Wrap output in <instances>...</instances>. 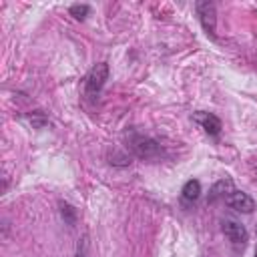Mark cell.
Listing matches in <instances>:
<instances>
[{
  "label": "cell",
  "instance_id": "cell-1",
  "mask_svg": "<svg viewBox=\"0 0 257 257\" xmlns=\"http://www.w3.org/2000/svg\"><path fill=\"white\" fill-rule=\"evenodd\" d=\"M128 147L139 159H155V157L161 155V145L155 139L139 135V133L128 135Z\"/></svg>",
  "mask_w": 257,
  "mask_h": 257
},
{
  "label": "cell",
  "instance_id": "cell-2",
  "mask_svg": "<svg viewBox=\"0 0 257 257\" xmlns=\"http://www.w3.org/2000/svg\"><path fill=\"white\" fill-rule=\"evenodd\" d=\"M108 78V64L106 62H98L90 68L88 76H86V82H84V92L88 98H96L104 86Z\"/></svg>",
  "mask_w": 257,
  "mask_h": 257
},
{
  "label": "cell",
  "instance_id": "cell-3",
  "mask_svg": "<svg viewBox=\"0 0 257 257\" xmlns=\"http://www.w3.org/2000/svg\"><path fill=\"white\" fill-rule=\"evenodd\" d=\"M197 16H199V22L203 26V30L209 34V36H215V28H217V12H215V4L209 2V0H201L197 2Z\"/></svg>",
  "mask_w": 257,
  "mask_h": 257
},
{
  "label": "cell",
  "instance_id": "cell-4",
  "mask_svg": "<svg viewBox=\"0 0 257 257\" xmlns=\"http://www.w3.org/2000/svg\"><path fill=\"white\" fill-rule=\"evenodd\" d=\"M227 205L239 213H253L255 209V201L251 199V195L243 193V191H231V195H227Z\"/></svg>",
  "mask_w": 257,
  "mask_h": 257
},
{
  "label": "cell",
  "instance_id": "cell-5",
  "mask_svg": "<svg viewBox=\"0 0 257 257\" xmlns=\"http://www.w3.org/2000/svg\"><path fill=\"white\" fill-rule=\"evenodd\" d=\"M223 233H225V237L231 241V243H235V245H243L245 241H247V231H245V227L239 223V221H231V219H227V221H223Z\"/></svg>",
  "mask_w": 257,
  "mask_h": 257
},
{
  "label": "cell",
  "instance_id": "cell-6",
  "mask_svg": "<svg viewBox=\"0 0 257 257\" xmlns=\"http://www.w3.org/2000/svg\"><path fill=\"white\" fill-rule=\"evenodd\" d=\"M195 120L201 124V128L207 135H219V131H221V120L211 112H197Z\"/></svg>",
  "mask_w": 257,
  "mask_h": 257
},
{
  "label": "cell",
  "instance_id": "cell-7",
  "mask_svg": "<svg viewBox=\"0 0 257 257\" xmlns=\"http://www.w3.org/2000/svg\"><path fill=\"white\" fill-rule=\"evenodd\" d=\"M183 199L185 201H197L201 197V183L197 179H189L185 185H183V191H181Z\"/></svg>",
  "mask_w": 257,
  "mask_h": 257
},
{
  "label": "cell",
  "instance_id": "cell-8",
  "mask_svg": "<svg viewBox=\"0 0 257 257\" xmlns=\"http://www.w3.org/2000/svg\"><path fill=\"white\" fill-rule=\"evenodd\" d=\"M229 189H231V181H229V179H221V181H217V183L213 185L211 193H209V203L217 201L219 197H225V191H229Z\"/></svg>",
  "mask_w": 257,
  "mask_h": 257
},
{
  "label": "cell",
  "instance_id": "cell-9",
  "mask_svg": "<svg viewBox=\"0 0 257 257\" xmlns=\"http://www.w3.org/2000/svg\"><path fill=\"white\" fill-rule=\"evenodd\" d=\"M60 215H62V219H64V223L66 225H74L76 223V209L70 205V203H64V201H60Z\"/></svg>",
  "mask_w": 257,
  "mask_h": 257
},
{
  "label": "cell",
  "instance_id": "cell-10",
  "mask_svg": "<svg viewBox=\"0 0 257 257\" xmlns=\"http://www.w3.org/2000/svg\"><path fill=\"white\" fill-rule=\"evenodd\" d=\"M68 12H70L76 20H84V18L88 16V12H90V6H88V4H72V6L68 8Z\"/></svg>",
  "mask_w": 257,
  "mask_h": 257
},
{
  "label": "cell",
  "instance_id": "cell-11",
  "mask_svg": "<svg viewBox=\"0 0 257 257\" xmlns=\"http://www.w3.org/2000/svg\"><path fill=\"white\" fill-rule=\"evenodd\" d=\"M86 255H88V237L82 235V237L78 239V243H76V253H74V257H86Z\"/></svg>",
  "mask_w": 257,
  "mask_h": 257
}]
</instances>
